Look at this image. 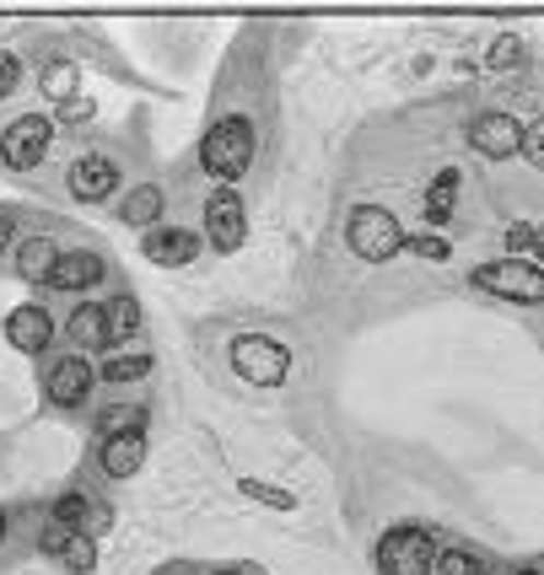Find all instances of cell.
Here are the masks:
<instances>
[{"label":"cell","mask_w":544,"mask_h":575,"mask_svg":"<svg viewBox=\"0 0 544 575\" xmlns=\"http://www.w3.org/2000/svg\"><path fill=\"white\" fill-rule=\"evenodd\" d=\"M70 86H76V64H49V70H44V92H49V97H60V103H66L70 97Z\"/></svg>","instance_id":"obj_24"},{"label":"cell","mask_w":544,"mask_h":575,"mask_svg":"<svg viewBox=\"0 0 544 575\" xmlns=\"http://www.w3.org/2000/svg\"><path fill=\"white\" fill-rule=\"evenodd\" d=\"M114 178H119V167H114L108 156H81V162L70 167V193H76L81 204H97V199L114 193Z\"/></svg>","instance_id":"obj_9"},{"label":"cell","mask_w":544,"mask_h":575,"mask_svg":"<svg viewBox=\"0 0 544 575\" xmlns=\"http://www.w3.org/2000/svg\"><path fill=\"white\" fill-rule=\"evenodd\" d=\"M205 232H210V248H221V254H238V248H243V199L232 189L210 193V204H205Z\"/></svg>","instance_id":"obj_8"},{"label":"cell","mask_w":544,"mask_h":575,"mask_svg":"<svg viewBox=\"0 0 544 575\" xmlns=\"http://www.w3.org/2000/svg\"><path fill=\"white\" fill-rule=\"evenodd\" d=\"M151 366H157V361H151L146 350H136V355H108V361H103V383H140Z\"/></svg>","instance_id":"obj_20"},{"label":"cell","mask_w":544,"mask_h":575,"mask_svg":"<svg viewBox=\"0 0 544 575\" xmlns=\"http://www.w3.org/2000/svg\"><path fill=\"white\" fill-rule=\"evenodd\" d=\"M523 151H529V162H534V167H544V119L534 129H523Z\"/></svg>","instance_id":"obj_29"},{"label":"cell","mask_w":544,"mask_h":575,"mask_svg":"<svg viewBox=\"0 0 544 575\" xmlns=\"http://www.w3.org/2000/svg\"><path fill=\"white\" fill-rule=\"evenodd\" d=\"M523 575H544V571H523Z\"/></svg>","instance_id":"obj_37"},{"label":"cell","mask_w":544,"mask_h":575,"mask_svg":"<svg viewBox=\"0 0 544 575\" xmlns=\"http://www.w3.org/2000/svg\"><path fill=\"white\" fill-rule=\"evenodd\" d=\"M97 462H103L108 479H136L140 462H146V436H108L103 451H97Z\"/></svg>","instance_id":"obj_12"},{"label":"cell","mask_w":544,"mask_h":575,"mask_svg":"<svg viewBox=\"0 0 544 575\" xmlns=\"http://www.w3.org/2000/svg\"><path fill=\"white\" fill-rule=\"evenodd\" d=\"M16 75H22L16 60H11V55H0V97H5V92H16Z\"/></svg>","instance_id":"obj_31"},{"label":"cell","mask_w":544,"mask_h":575,"mask_svg":"<svg viewBox=\"0 0 544 575\" xmlns=\"http://www.w3.org/2000/svg\"><path fill=\"white\" fill-rule=\"evenodd\" d=\"M86 114H92V103H86V97H66V103H60V119H86Z\"/></svg>","instance_id":"obj_32"},{"label":"cell","mask_w":544,"mask_h":575,"mask_svg":"<svg viewBox=\"0 0 544 575\" xmlns=\"http://www.w3.org/2000/svg\"><path fill=\"white\" fill-rule=\"evenodd\" d=\"M479 291H496L507 302H544V269L540 263H523V258H501V263H485L475 274Z\"/></svg>","instance_id":"obj_4"},{"label":"cell","mask_w":544,"mask_h":575,"mask_svg":"<svg viewBox=\"0 0 544 575\" xmlns=\"http://www.w3.org/2000/svg\"><path fill=\"white\" fill-rule=\"evenodd\" d=\"M400 248H405V232H400V221H394L389 210L361 204V210L350 215V254L356 258H367V263H389Z\"/></svg>","instance_id":"obj_3"},{"label":"cell","mask_w":544,"mask_h":575,"mask_svg":"<svg viewBox=\"0 0 544 575\" xmlns=\"http://www.w3.org/2000/svg\"><path fill=\"white\" fill-rule=\"evenodd\" d=\"M200 162L216 178H243L248 162H254V125L248 119H221V125L205 134Z\"/></svg>","instance_id":"obj_1"},{"label":"cell","mask_w":544,"mask_h":575,"mask_svg":"<svg viewBox=\"0 0 544 575\" xmlns=\"http://www.w3.org/2000/svg\"><path fill=\"white\" fill-rule=\"evenodd\" d=\"M470 145H475L479 156H490V162H507V156L523 151V129H518L512 114H479L475 125H470Z\"/></svg>","instance_id":"obj_7"},{"label":"cell","mask_w":544,"mask_h":575,"mask_svg":"<svg viewBox=\"0 0 544 575\" xmlns=\"http://www.w3.org/2000/svg\"><path fill=\"white\" fill-rule=\"evenodd\" d=\"M216 575H238V571H216Z\"/></svg>","instance_id":"obj_36"},{"label":"cell","mask_w":544,"mask_h":575,"mask_svg":"<svg viewBox=\"0 0 544 575\" xmlns=\"http://www.w3.org/2000/svg\"><path fill=\"white\" fill-rule=\"evenodd\" d=\"M86 516H92V506H86V495H76V490L55 501V521H66V527H76V532H81V521H86Z\"/></svg>","instance_id":"obj_22"},{"label":"cell","mask_w":544,"mask_h":575,"mask_svg":"<svg viewBox=\"0 0 544 575\" xmlns=\"http://www.w3.org/2000/svg\"><path fill=\"white\" fill-rule=\"evenodd\" d=\"M92 377H97V372H92L81 355H66V361L49 372V398H55V403H66V409H76V403H86Z\"/></svg>","instance_id":"obj_10"},{"label":"cell","mask_w":544,"mask_h":575,"mask_svg":"<svg viewBox=\"0 0 544 575\" xmlns=\"http://www.w3.org/2000/svg\"><path fill=\"white\" fill-rule=\"evenodd\" d=\"M97 280H103V258L97 254H60L55 274H49L55 291H86V285H97Z\"/></svg>","instance_id":"obj_13"},{"label":"cell","mask_w":544,"mask_h":575,"mask_svg":"<svg viewBox=\"0 0 544 575\" xmlns=\"http://www.w3.org/2000/svg\"><path fill=\"white\" fill-rule=\"evenodd\" d=\"M243 495H254V501H265V506H280V512H291V506H297V495H291V490H270V484H259V479H243Z\"/></svg>","instance_id":"obj_25"},{"label":"cell","mask_w":544,"mask_h":575,"mask_svg":"<svg viewBox=\"0 0 544 575\" xmlns=\"http://www.w3.org/2000/svg\"><path fill=\"white\" fill-rule=\"evenodd\" d=\"M453 199H459V173L448 167V173H437V184H431V193H426V221L448 226V215H453Z\"/></svg>","instance_id":"obj_17"},{"label":"cell","mask_w":544,"mask_h":575,"mask_svg":"<svg viewBox=\"0 0 544 575\" xmlns=\"http://www.w3.org/2000/svg\"><path fill=\"white\" fill-rule=\"evenodd\" d=\"M66 565L76 575H86L92 571V565H97V549H92V538H86V532H76V538H70V549H66Z\"/></svg>","instance_id":"obj_23"},{"label":"cell","mask_w":544,"mask_h":575,"mask_svg":"<svg viewBox=\"0 0 544 575\" xmlns=\"http://www.w3.org/2000/svg\"><path fill=\"white\" fill-rule=\"evenodd\" d=\"M97 431H103V436H140V431H146V409H140V403H119V409H103Z\"/></svg>","instance_id":"obj_18"},{"label":"cell","mask_w":544,"mask_h":575,"mask_svg":"<svg viewBox=\"0 0 544 575\" xmlns=\"http://www.w3.org/2000/svg\"><path fill=\"white\" fill-rule=\"evenodd\" d=\"M523 60V44H518V38H496V44H490V64H496V70H501V64H518Z\"/></svg>","instance_id":"obj_28"},{"label":"cell","mask_w":544,"mask_h":575,"mask_svg":"<svg viewBox=\"0 0 544 575\" xmlns=\"http://www.w3.org/2000/svg\"><path fill=\"white\" fill-rule=\"evenodd\" d=\"M5 237H11V226H5V221H0V248H5Z\"/></svg>","instance_id":"obj_34"},{"label":"cell","mask_w":544,"mask_h":575,"mask_svg":"<svg viewBox=\"0 0 544 575\" xmlns=\"http://www.w3.org/2000/svg\"><path fill=\"white\" fill-rule=\"evenodd\" d=\"M431 575H479V571H475V560H470V554L448 549V554H437V565H431Z\"/></svg>","instance_id":"obj_27"},{"label":"cell","mask_w":544,"mask_h":575,"mask_svg":"<svg viewBox=\"0 0 544 575\" xmlns=\"http://www.w3.org/2000/svg\"><path fill=\"white\" fill-rule=\"evenodd\" d=\"M70 538H76V527H66V521H49V527H44V538H38V549H44V554H55V560H66Z\"/></svg>","instance_id":"obj_26"},{"label":"cell","mask_w":544,"mask_h":575,"mask_svg":"<svg viewBox=\"0 0 544 575\" xmlns=\"http://www.w3.org/2000/svg\"><path fill=\"white\" fill-rule=\"evenodd\" d=\"M534 248H540V263H544V226H540V232H534Z\"/></svg>","instance_id":"obj_33"},{"label":"cell","mask_w":544,"mask_h":575,"mask_svg":"<svg viewBox=\"0 0 544 575\" xmlns=\"http://www.w3.org/2000/svg\"><path fill=\"white\" fill-rule=\"evenodd\" d=\"M55 263H60V248H55L49 237H27V243L16 248V269H22L27 280H44V285H49Z\"/></svg>","instance_id":"obj_15"},{"label":"cell","mask_w":544,"mask_h":575,"mask_svg":"<svg viewBox=\"0 0 544 575\" xmlns=\"http://www.w3.org/2000/svg\"><path fill=\"white\" fill-rule=\"evenodd\" d=\"M49 333H55V322L44 307H16L11 318H5V339H11V350H27V355H38L44 344H49Z\"/></svg>","instance_id":"obj_11"},{"label":"cell","mask_w":544,"mask_h":575,"mask_svg":"<svg viewBox=\"0 0 544 575\" xmlns=\"http://www.w3.org/2000/svg\"><path fill=\"white\" fill-rule=\"evenodd\" d=\"M232 372L254 387H280L291 372V355H286V344H275L265 333H243V339H232Z\"/></svg>","instance_id":"obj_2"},{"label":"cell","mask_w":544,"mask_h":575,"mask_svg":"<svg viewBox=\"0 0 544 575\" xmlns=\"http://www.w3.org/2000/svg\"><path fill=\"white\" fill-rule=\"evenodd\" d=\"M0 538H5V516H0Z\"/></svg>","instance_id":"obj_35"},{"label":"cell","mask_w":544,"mask_h":575,"mask_svg":"<svg viewBox=\"0 0 544 575\" xmlns=\"http://www.w3.org/2000/svg\"><path fill=\"white\" fill-rule=\"evenodd\" d=\"M70 339H76L81 350H103V344H108V307H76Z\"/></svg>","instance_id":"obj_16"},{"label":"cell","mask_w":544,"mask_h":575,"mask_svg":"<svg viewBox=\"0 0 544 575\" xmlns=\"http://www.w3.org/2000/svg\"><path fill=\"white\" fill-rule=\"evenodd\" d=\"M125 221H130V226H151V221H162V189L146 184V189L130 193V199H125Z\"/></svg>","instance_id":"obj_21"},{"label":"cell","mask_w":544,"mask_h":575,"mask_svg":"<svg viewBox=\"0 0 544 575\" xmlns=\"http://www.w3.org/2000/svg\"><path fill=\"white\" fill-rule=\"evenodd\" d=\"M378 565H383V575H431L437 549H431V538L420 527H400V532H389L378 543Z\"/></svg>","instance_id":"obj_5"},{"label":"cell","mask_w":544,"mask_h":575,"mask_svg":"<svg viewBox=\"0 0 544 575\" xmlns=\"http://www.w3.org/2000/svg\"><path fill=\"white\" fill-rule=\"evenodd\" d=\"M409 248H415L420 258H448V243H442V237H415Z\"/></svg>","instance_id":"obj_30"},{"label":"cell","mask_w":544,"mask_h":575,"mask_svg":"<svg viewBox=\"0 0 544 575\" xmlns=\"http://www.w3.org/2000/svg\"><path fill=\"white\" fill-rule=\"evenodd\" d=\"M49 119H38V114H27V119H16V125L0 134V156H5V167H16V173H27V167H38L44 162V151H49Z\"/></svg>","instance_id":"obj_6"},{"label":"cell","mask_w":544,"mask_h":575,"mask_svg":"<svg viewBox=\"0 0 544 575\" xmlns=\"http://www.w3.org/2000/svg\"><path fill=\"white\" fill-rule=\"evenodd\" d=\"M195 254H200V237L195 232H146V258L151 263L178 269V263H189Z\"/></svg>","instance_id":"obj_14"},{"label":"cell","mask_w":544,"mask_h":575,"mask_svg":"<svg viewBox=\"0 0 544 575\" xmlns=\"http://www.w3.org/2000/svg\"><path fill=\"white\" fill-rule=\"evenodd\" d=\"M108 307V344H119V339H130L140 328V302L136 296H119V302H103Z\"/></svg>","instance_id":"obj_19"}]
</instances>
